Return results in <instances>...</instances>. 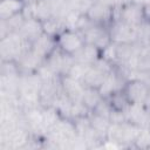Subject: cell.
<instances>
[{
    "instance_id": "1",
    "label": "cell",
    "mask_w": 150,
    "mask_h": 150,
    "mask_svg": "<svg viewBox=\"0 0 150 150\" xmlns=\"http://www.w3.org/2000/svg\"><path fill=\"white\" fill-rule=\"evenodd\" d=\"M77 131L74 121L61 117L43 135L45 149H74Z\"/></svg>"
},
{
    "instance_id": "2",
    "label": "cell",
    "mask_w": 150,
    "mask_h": 150,
    "mask_svg": "<svg viewBox=\"0 0 150 150\" xmlns=\"http://www.w3.org/2000/svg\"><path fill=\"white\" fill-rule=\"evenodd\" d=\"M142 128L124 120L121 122H111L105 135V139L116 144L118 148L134 146V143L139 135Z\"/></svg>"
},
{
    "instance_id": "3",
    "label": "cell",
    "mask_w": 150,
    "mask_h": 150,
    "mask_svg": "<svg viewBox=\"0 0 150 150\" xmlns=\"http://www.w3.org/2000/svg\"><path fill=\"white\" fill-rule=\"evenodd\" d=\"M28 43L19 32L11 33L0 39V56L1 61H18L29 48Z\"/></svg>"
},
{
    "instance_id": "4",
    "label": "cell",
    "mask_w": 150,
    "mask_h": 150,
    "mask_svg": "<svg viewBox=\"0 0 150 150\" xmlns=\"http://www.w3.org/2000/svg\"><path fill=\"white\" fill-rule=\"evenodd\" d=\"M55 41H56V47L59 49L73 56L86 43L82 33L74 28H64L55 38Z\"/></svg>"
},
{
    "instance_id": "5",
    "label": "cell",
    "mask_w": 150,
    "mask_h": 150,
    "mask_svg": "<svg viewBox=\"0 0 150 150\" xmlns=\"http://www.w3.org/2000/svg\"><path fill=\"white\" fill-rule=\"evenodd\" d=\"M122 89L125 93L130 104H146L150 95V86L144 80L139 77L129 79Z\"/></svg>"
},
{
    "instance_id": "6",
    "label": "cell",
    "mask_w": 150,
    "mask_h": 150,
    "mask_svg": "<svg viewBox=\"0 0 150 150\" xmlns=\"http://www.w3.org/2000/svg\"><path fill=\"white\" fill-rule=\"evenodd\" d=\"M111 42L115 43H137L138 27L128 25L118 19H115L109 26Z\"/></svg>"
},
{
    "instance_id": "7",
    "label": "cell",
    "mask_w": 150,
    "mask_h": 150,
    "mask_svg": "<svg viewBox=\"0 0 150 150\" xmlns=\"http://www.w3.org/2000/svg\"><path fill=\"white\" fill-rule=\"evenodd\" d=\"M75 63L73 55H69L57 47L46 57L45 64L57 76H64L69 73L70 68Z\"/></svg>"
},
{
    "instance_id": "8",
    "label": "cell",
    "mask_w": 150,
    "mask_h": 150,
    "mask_svg": "<svg viewBox=\"0 0 150 150\" xmlns=\"http://www.w3.org/2000/svg\"><path fill=\"white\" fill-rule=\"evenodd\" d=\"M86 43L95 46L97 49L101 50V53L111 43V38L109 33V27L91 23L88 26L83 32H81Z\"/></svg>"
},
{
    "instance_id": "9",
    "label": "cell",
    "mask_w": 150,
    "mask_h": 150,
    "mask_svg": "<svg viewBox=\"0 0 150 150\" xmlns=\"http://www.w3.org/2000/svg\"><path fill=\"white\" fill-rule=\"evenodd\" d=\"M115 19H118L128 25L139 27L145 20L143 15V8L142 5L128 1L124 5H122L120 8L115 12Z\"/></svg>"
},
{
    "instance_id": "10",
    "label": "cell",
    "mask_w": 150,
    "mask_h": 150,
    "mask_svg": "<svg viewBox=\"0 0 150 150\" xmlns=\"http://www.w3.org/2000/svg\"><path fill=\"white\" fill-rule=\"evenodd\" d=\"M115 12L116 9H112L95 0L86 12V15L93 23L109 27L110 23L115 20Z\"/></svg>"
},
{
    "instance_id": "11",
    "label": "cell",
    "mask_w": 150,
    "mask_h": 150,
    "mask_svg": "<svg viewBox=\"0 0 150 150\" xmlns=\"http://www.w3.org/2000/svg\"><path fill=\"white\" fill-rule=\"evenodd\" d=\"M61 86L63 93L73 101V102H82L86 86L82 83V81L73 79L68 75L61 76Z\"/></svg>"
},
{
    "instance_id": "12",
    "label": "cell",
    "mask_w": 150,
    "mask_h": 150,
    "mask_svg": "<svg viewBox=\"0 0 150 150\" xmlns=\"http://www.w3.org/2000/svg\"><path fill=\"white\" fill-rule=\"evenodd\" d=\"M125 120L141 128H145L150 124V110L146 104H131L125 111Z\"/></svg>"
},
{
    "instance_id": "13",
    "label": "cell",
    "mask_w": 150,
    "mask_h": 150,
    "mask_svg": "<svg viewBox=\"0 0 150 150\" xmlns=\"http://www.w3.org/2000/svg\"><path fill=\"white\" fill-rule=\"evenodd\" d=\"M20 35L28 42V43H33L35 42L45 32H43V27H42V22L41 20L36 19V18H27L23 22V25L21 26L20 30H19Z\"/></svg>"
},
{
    "instance_id": "14",
    "label": "cell",
    "mask_w": 150,
    "mask_h": 150,
    "mask_svg": "<svg viewBox=\"0 0 150 150\" xmlns=\"http://www.w3.org/2000/svg\"><path fill=\"white\" fill-rule=\"evenodd\" d=\"M26 8L23 0H0V20H7L22 13Z\"/></svg>"
},
{
    "instance_id": "15",
    "label": "cell",
    "mask_w": 150,
    "mask_h": 150,
    "mask_svg": "<svg viewBox=\"0 0 150 150\" xmlns=\"http://www.w3.org/2000/svg\"><path fill=\"white\" fill-rule=\"evenodd\" d=\"M30 48L36 53L39 54L41 57H43L46 60V57L56 48V41H55V38H52L47 34H42L35 42L32 43Z\"/></svg>"
},
{
    "instance_id": "16",
    "label": "cell",
    "mask_w": 150,
    "mask_h": 150,
    "mask_svg": "<svg viewBox=\"0 0 150 150\" xmlns=\"http://www.w3.org/2000/svg\"><path fill=\"white\" fill-rule=\"evenodd\" d=\"M109 105L111 107L112 111H116V112H121V114H125V111L129 109V107L131 105L125 93L123 91V89H120V90H116L114 93H111L110 95H108L107 97H104Z\"/></svg>"
},
{
    "instance_id": "17",
    "label": "cell",
    "mask_w": 150,
    "mask_h": 150,
    "mask_svg": "<svg viewBox=\"0 0 150 150\" xmlns=\"http://www.w3.org/2000/svg\"><path fill=\"white\" fill-rule=\"evenodd\" d=\"M101 56V50L97 49L95 46L89 45V43H84V46L74 55V59L76 62L82 63V64H87L90 66L93 64L98 57Z\"/></svg>"
},
{
    "instance_id": "18",
    "label": "cell",
    "mask_w": 150,
    "mask_h": 150,
    "mask_svg": "<svg viewBox=\"0 0 150 150\" xmlns=\"http://www.w3.org/2000/svg\"><path fill=\"white\" fill-rule=\"evenodd\" d=\"M41 22H42L45 34H47L52 38H56L66 28L64 19L60 18V16H50V18L42 20Z\"/></svg>"
},
{
    "instance_id": "19",
    "label": "cell",
    "mask_w": 150,
    "mask_h": 150,
    "mask_svg": "<svg viewBox=\"0 0 150 150\" xmlns=\"http://www.w3.org/2000/svg\"><path fill=\"white\" fill-rule=\"evenodd\" d=\"M88 120H89V123L90 125L101 135L105 138V135H107V131L109 129V125H110V120L96 114V112H93V111H89L88 114Z\"/></svg>"
},
{
    "instance_id": "20",
    "label": "cell",
    "mask_w": 150,
    "mask_h": 150,
    "mask_svg": "<svg viewBox=\"0 0 150 150\" xmlns=\"http://www.w3.org/2000/svg\"><path fill=\"white\" fill-rule=\"evenodd\" d=\"M102 98H103V96L101 95L98 89H93V88H87L86 87V91H84V95H83V98H82V103L88 108L89 111H91Z\"/></svg>"
},
{
    "instance_id": "21",
    "label": "cell",
    "mask_w": 150,
    "mask_h": 150,
    "mask_svg": "<svg viewBox=\"0 0 150 150\" xmlns=\"http://www.w3.org/2000/svg\"><path fill=\"white\" fill-rule=\"evenodd\" d=\"M132 148L134 149H150V129L148 127L142 128Z\"/></svg>"
},
{
    "instance_id": "22",
    "label": "cell",
    "mask_w": 150,
    "mask_h": 150,
    "mask_svg": "<svg viewBox=\"0 0 150 150\" xmlns=\"http://www.w3.org/2000/svg\"><path fill=\"white\" fill-rule=\"evenodd\" d=\"M97 1L103 4V5H105V6H108V7H110V8H112V9H117L122 5L128 2L129 0H97Z\"/></svg>"
},
{
    "instance_id": "23",
    "label": "cell",
    "mask_w": 150,
    "mask_h": 150,
    "mask_svg": "<svg viewBox=\"0 0 150 150\" xmlns=\"http://www.w3.org/2000/svg\"><path fill=\"white\" fill-rule=\"evenodd\" d=\"M142 8H143L144 20L150 22V0H146V1L142 5Z\"/></svg>"
},
{
    "instance_id": "24",
    "label": "cell",
    "mask_w": 150,
    "mask_h": 150,
    "mask_svg": "<svg viewBox=\"0 0 150 150\" xmlns=\"http://www.w3.org/2000/svg\"><path fill=\"white\" fill-rule=\"evenodd\" d=\"M23 1L26 2V5H35V4H38L42 0H23Z\"/></svg>"
},
{
    "instance_id": "25",
    "label": "cell",
    "mask_w": 150,
    "mask_h": 150,
    "mask_svg": "<svg viewBox=\"0 0 150 150\" xmlns=\"http://www.w3.org/2000/svg\"><path fill=\"white\" fill-rule=\"evenodd\" d=\"M129 1H131V2H135V4H138V5H143L146 0H129Z\"/></svg>"
},
{
    "instance_id": "26",
    "label": "cell",
    "mask_w": 150,
    "mask_h": 150,
    "mask_svg": "<svg viewBox=\"0 0 150 150\" xmlns=\"http://www.w3.org/2000/svg\"><path fill=\"white\" fill-rule=\"evenodd\" d=\"M148 128H149V129H150V124H149V125H148Z\"/></svg>"
}]
</instances>
